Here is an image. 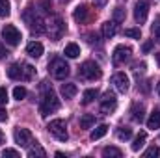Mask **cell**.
Wrapping results in <instances>:
<instances>
[{
    "mask_svg": "<svg viewBox=\"0 0 160 158\" xmlns=\"http://www.w3.org/2000/svg\"><path fill=\"white\" fill-rule=\"evenodd\" d=\"M145 140H147V134L145 132H140L136 138H134V143H132V151L134 153H138L143 145H145Z\"/></svg>",
    "mask_w": 160,
    "mask_h": 158,
    "instance_id": "obj_21",
    "label": "cell"
},
{
    "mask_svg": "<svg viewBox=\"0 0 160 158\" xmlns=\"http://www.w3.org/2000/svg\"><path fill=\"white\" fill-rule=\"evenodd\" d=\"M2 156H11V158H19L21 155H19V151H15V149H4L2 151Z\"/></svg>",
    "mask_w": 160,
    "mask_h": 158,
    "instance_id": "obj_34",
    "label": "cell"
},
{
    "mask_svg": "<svg viewBox=\"0 0 160 158\" xmlns=\"http://www.w3.org/2000/svg\"><path fill=\"white\" fill-rule=\"evenodd\" d=\"M6 119H8V112H6V110L2 108V104H0V123L6 121Z\"/></svg>",
    "mask_w": 160,
    "mask_h": 158,
    "instance_id": "obj_37",
    "label": "cell"
},
{
    "mask_svg": "<svg viewBox=\"0 0 160 158\" xmlns=\"http://www.w3.org/2000/svg\"><path fill=\"white\" fill-rule=\"evenodd\" d=\"M34 77H36V69H34L32 65L24 63V65H22V80H32Z\"/></svg>",
    "mask_w": 160,
    "mask_h": 158,
    "instance_id": "obj_26",
    "label": "cell"
},
{
    "mask_svg": "<svg viewBox=\"0 0 160 158\" xmlns=\"http://www.w3.org/2000/svg\"><path fill=\"white\" fill-rule=\"evenodd\" d=\"M47 128H48V132H50L58 141H67L69 134H67V125H65L63 119H54V121H50Z\"/></svg>",
    "mask_w": 160,
    "mask_h": 158,
    "instance_id": "obj_3",
    "label": "cell"
},
{
    "mask_svg": "<svg viewBox=\"0 0 160 158\" xmlns=\"http://www.w3.org/2000/svg\"><path fill=\"white\" fill-rule=\"evenodd\" d=\"M108 132V125H99L97 128L91 130V140H101L102 136H106Z\"/></svg>",
    "mask_w": 160,
    "mask_h": 158,
    "instance_id": "obj_23",
    "label": "cell"
},
{
    "mask_svg": "<svg viewBox=\"0 0 160 158\" xmlns=\"http://www.w3.org/2000/svg\"><path fill=\"white\" fill-rule=\"evenodd\" d=\"M13 97H15L17 101H22V99L26 97V89H24L22 86H17V87L13 89Z\"/></svg>",
    "mask_w": 160,
    "mask_h": 158,
    "instance_id": "obj_31",
    "label": "cell"
},
{
    "mask_svg": "<svg viewBox=\"0 0 160 158\" xmlns=\"http://www.w3.org/2000/svg\"><path fill=\"white\" fill-rule=\"evenodd\" d=\"M147 128H151V130L160 128V112L158 110H155V112L149 116V119H147Z\"/></svg>",
    "mask_w": 160,
    "mask_h": 158,
    "instance_id": "obj_19",
    "label": "cell"
},
{
    "mask_svg": "<svg viewBox=\"0 0 160 158\" xmlns=\"http://www.w3.org/2000/svg\"><path fill=\"white\" fill-rule=\"evenodd\" d=\"M132 136V130L128 128V126H121V128H118V138L119 140H128Z\"/></svg>",
    "mask_w": 160,
    "mask_h": 158,
    "instance_id": "obj_29",
    "label": "cell"
},
{
    "mask_svg": "<svg viewBox=\"0 0 160 158\" xmlns=\"http://www.w3.org/2000/svg\"><path fill=\"white\" fill-rule=\"evenodd\" d=\"M28 156H30V158H36V156L45 158V156H47V153H45V149H43V147L36 145V147H30V149H28Z\"/></svg>",
    "mask_w": 160,
    "mask_h": 158,
    "instance_id": "obj_27",
    "label": "cell"
},
{
    "mask_svg": "<svg viewBox=\"0 0 160 158\" xmlns=\"http://www.w3.org/2000/svg\"><path fill=\"white\" fill-rule=\"evenodd\" d=\"M125 36H127V37L140 39V37H142V32H140V28H127V30H125Z\"/></svg>",
    "mask_w": 160,
    "mask_h": 158,
    "instance_id": "obj_30",
    "label": "cell"
},
{
    "mask_svg": "<svg viewBox=\"0 0 160 158\" xmlns=\"http://www.w3.org/2000/svg\"><path fill=\"white\" fill-rule=\"evenodd\" d=\"M93 125H95V116L84 114V116L80 117V128H91Z\"/></svg>",
    "mask_w": 160,
    "mask_h": 158,
    "instance_id": "obj_24",
    "label": "cell"
},
{
    "mask_svg": "<svg viewBox=\"0 0 160 158\" xmlns=\"http://www.w3.org/2000/svg\"><path fill=\"white\" fill-rule=\"evenodd\" d=\"M97 2H99V4H104V2H106V0H97Z\"/></svg>",
    "mask_w": 160,
    "mask_h": 158,
    "instance_id": "obj_41",
    "label": "cell"
},
{
    "mask_svg": "<svg viewBox=\"0 0 160 158\" xmlns=\"http://www.w3.org/2000/svg\"><path fill=\"white\" fill-rule=\"evenodd\" d=\"M47 32H48V36H50L54 41L60 39V37L63 36V32H65V24H63L62 17L54 15V17L48 21V24H47Z\"/></svg>",
    "mask_w": 160,
    "mask_h": 158,
    "instance_id": "obj_5",
    "label": "cell"
},
{
    "mask_svg": "<svg viewBox=\"0 0 160 158\" xmlns=\"http://www.w3.org/2000/svg\"><path fill=\"white\" fill-rule=\"evenodd\" d=\"M60 110V99L56 97V93L52 89H47L43 93V99H41V104H39V112L43 117H47L48 114H54Z\"/></svg>",
    "mask_w": 160,
    "mask_h": 158,
    "instance_id": "obj_1",
    "label": "cell"
},
{
    "mask_svg": "<svg viewBox=\"0 0 160 158\" xmlns=\"http://www.w3.org/2000/svg\"><path fill=\"white\" fill-rule=\"evenodd\" d=\"M118 108V101H116V95L112 91H106L102 101H101V112L102 114H112L114 110Z\"/></svg>",
    "mask_w": 160,
    "mask_h": 158,
    "instance_id": "obj_11",
    "label": "cell"
},
{
    "mask_svg": "<svg viewBox=\"0 0 160 158\" xmlns=\"http://www.w3.org/2000/svg\"><path fill=\"white\" fill-rule=\"evenodd\" d=\"M114 21H116V22L125 21V9H123V7H116V9H114Z\"/></svg>",
    "mask_w": 160,
    "mask_h": 158,
    "instance_id": "obj_32",
    "label": "cell"
},
{
    "mask_svg": "<svg viewBox=\"0 0 160 158\" xmlns=\"http://www.w3.org/2000/svg\"><path fill=\"white\" fill-rule=\"evenodd\" d=\"M151 48H153V41H147V43H143V47H142L143 52H149Z\"/></svg>",
    "mask_w": 160,
    "mask_h": 158,
    "instance_id": "obj_36",
    "label": "cell"
},
{
    "mask_svg": "<svg viewBox=\"0 0 160 158\" xmlns=\"http://www.w3.org/2000/svg\"><path fill=\"white\" fill-rule=\"evenodd\" d=\"M116 32H118V22H116V21H108V22L102 24V36H104L106 39L114 37Z\"/></svg>",
    "mask_w": 160,
    "mask_h": 158,
    "instance_id": "obj_15",
    "label": "cell"
},
{
    "mask_svg": "<svg viewBox=\"0 0 160 158\" xmlns=\"http://www.w3.org/2000/svg\"><path fill=\"white\" fill-rule=\"evenodd\" d=\"M13 138L19 147H30V143H34V136L28 128H15Z\"/></svg>",
    "mask_w": 160,
    "mask_h": 158,
    "instance_id": "obj_8",
    "label": "cell"
},
{
    "mask_svg": "<svg viewBox=\"0 0 160 158\" xmlns=\"http://www.w3.org/2000/svg\"><path fill=\"white\" fill-rule=\"evenodd\" d=\"M11 13V6L8 0H0V17H8Z\"/></svg>",
    "mask_w": 160,
    "mask_h": 158,
    "instance_id": "obj_28",
    "label": "cell"
},
{
    "mask_svg": "<svg viewBox=\"0 0 160 158\" xmlns=\"http://www.w3.org/2000/svg\"><path fill=\"white\" fill-rule=\"evenodd\" d=\"M112 82H114L116 89L121 91V93H127V91H128V87H130L128 77H127L125 73H116V75H114V78H112Z\"/></svg>",
    "mask_w": 160,
    "mask_h": 158,
    "instance_id": "obj_12",
    "label": "cell"
},
{
    "mask_svg": "<svg viewBox=\"0 0 160 158\" xmlns=\"http://www.w3.org/2000/svg\"><path fill=\"white\" fill-rule=\"evenodd\" d=\"M8 77L11 80H22V65L21 63H11L8 69Z\"/></svg>",
    "mask_w": 160,
    "mask_h": 158,
    "instance_id": "obj_17",
    "label": "cell"
},
{
    "mask_svg": "<svg viewBox=\"0 0 160 158\" xmlns=\"http://www.w3.org/2000/svg\"><path fill=\"white\" fill-rule=\"evenodd\" d=\"M8 102V91L6 87H0V104H6Z\"/></svg>",
    "mask_w": 160,
    "mask_h": 158,
    "instance_id": "obj_35",
    "label": "cell"
},
{
    "mask_svg": "<svg viewBox=\"0 0 160 158\" xmlns=\"http://www.w3.org/2000/svg\"><path fill=\"white\" fill-rule=\"evenodd\" d=\"M48 71H50V75L56 80H65L69 77V65H67L65 60H62V58H54V60L48 63Z\"/></svg>",
    "mask_w": 160,
    "mask_h": 158,
    "instance_id": "obj_2",
    "label": "cell"
},
{
    "mask_svg": "<svg viewBox=\"0 0 160 158\" xmlns=\"http://www.w3.org/2000/svg\"><path fill=\"white\" fill-rule=\"evenodd\" d=\"M73 19L77 21V22H88L89 19H91V9L88 7V6H78L75 11H73Z\"/></svg>",
    "mask_w": 160,
    "mask_h": 158,
    "instance_id": "obj_13",
    "label": "cell"
},
{
    "mask_svg": "<svg viewBox=\"0 0 160 158\" xmlns=\"http://www.w3.org/2000/svg\"><path fill=\"white\" fill-rule=\"evenodd\" d=\"M6 56H8V50H6V47L0 43V60H4Z\"/></svg>",
    "mask_w": 160,
    "mask_h": 158,
    "instance_id": "obj_38",
    "label": "cell"
},
{
    "mask_svg": "<svg viewBox=\"0 0 160 158\" xmlns=\"http://www.w3.org/2000/svg\"><path fill=\"white\" fill-rule=\"evenodd\" d=\"M43 45H41L39 41H32V43H28V47H26V54L30 56V58H41L43 56Z\"/></svg>",
    "mask_w": 160,
    "mask_h": 158,
    "instance_id": "obj_14",
    "label": "cell"
},
{
    "mask_svg": "<svg viewBox=\"0 0 160 158\" xmlns=\"http://www.w3.org/2000/svg\"><path fill=\"white\" fill-rule=\"evenodd\" d=\"M130 56H132V50H130V47L118 45V47L114 48L112 60H114V63H116V65H123V63H127V62L130 60Z\"/></svg>",
    "mask_w": 160,
    "mask_h": 158,
    "instance_id": "obj_7",
    "label": "cell"
},
{
    "mask_svg": "<svg viewBox=\"0 0 160 158\" xmlns=\"http://www.w3.org/2000/svg\"><path fill=\"white\" fill-rule=\"evenodd\" d=\"M77 86L75 84H62V87H60V93H62V97L63 99H73L75 95H77Z\"/></svg>",
    "mask_w": 160,
    "mask_h": 158,
    "instance_id": "obj_16",
    "label": "cell"
},
{
    "mask_svg": "<svg viewBox=\"0 0 160 158\" xmlns=\"http://www.w3.org/2000/svg\"><path fill=\"white\" fill-rule=\"evenodd\" d=\"M143 112H145L143 104H134L132 110H130V117H132V121L142 123V121H143Z\"/></svg>",
    "mask_w": 160,
    "mask_h": 158,
    "instance_id": "obj_18",
    "label": "cell"
},
{
    "mask_svg": "<svg viewBox=\"0 0 160 158\" xmlns=\"http://www.w3.org/2000/svg\"><path fill=\"white\" fill-rule=\"evenodd\" d=\"M153 32H155V37H157V41L160 43V26H157V28H153Z\"/></svg>",
    "mask_w": 160,
    "mask_h": 158,
    "instance_id": "obj_39",
    "label": "cell"
},
{
    "mask_svg": "<svg viewBox=\"0 0 160 158\" xmlns=\"http://www.w3.org/2000/svg\"><path fill=\"white\" fill-rule=\"evenodd\" d=\"M97 95H99L97 89H86V91H84V97H82V102H84V104H89V102H93V101L97 99Z\"/></svg>",
    "mask_w": 160,
    "mask_h": 158,
    "instance_id": "obj_25",
    "label": "cell"
},
{
    "mask_svg": "<svg viewBox=\"0 0 160 158\" xmlns=\"http://www.w3.org/2000/svg\"><path fill=\"white\" fill-rule=\"evenodd\" d=\"M102 156L104 158H121L123 153H121V149H118V147H104L102 149Z\"/></svg>",
    "mask_w": 160,
    "mask_h": 158,
    "instance_id": "obj_22",
    "label": "cell"
},
{
    "mask_svg": "<svg viewBox=\"0 0 160 158\" xmlns=\"http://www.w3.org/2000/svg\"><path fill=\"white\" fill-rule=\"evenodd\" d=\"M4 141H6V138H4V134H2V130H0V145H2Z\"/></svg>",
    "mask_w": 160,
    "mask_h": 158,
    "instance_id": "obj_40",
    "label": "cell"
},
{
    "mask_svg": "<svg viewBox=\"0 0 160 158\" xmlns=\"http://www.w3.org/2000/svg\"><path fill=\"white\" fill-rule=\"evenodd\" d=\"M147 15H149V2L147 0H138L136 6H134V19L136 22H145L147 21Z\"/></svg>",
    "mask_w": 160,
    "mask_h": 158,
    "instance_id": "obj_10",
    "label": "cell"
},
{
    "mask_svg": "<svg viewBox=\"0 0 160 158\" xmlns=\"http://www.w3.org/2000/svg\"><path fill=\"white\" fill-rule=\"evenodd\" d=\"M2 37L6 39L8 45H11V47H17L21 39H22V36H21V32L13 26V24H6L4 26V30H2Z\"/></svg>",
    "mask_w": 160,
    "mask_h": 158,
    "instance_id": "obj_6",
    "label": "cell"
},
{
    "mask_svg": "<svg viewBox=\"0 0 160 158\" xmlns=\"http://www.w3.org/2000/svg\"><path fill=\"white\" fill-rule=\"evenodd\" d=\"M78 75L86 80H97V78H101L102 71H101V67L95 62H84L78 69Z\"/></svg>",
    "mask_w": 160,
    "mask_h": 158,
    "instance_id": "obj_4",
    "label": "cell"
},
{
    "mask_svg": "<svg viewBox=\"0 0 160 158\" xmlns=\"http://www.w3.org/2000/svg\"><path fill=\"white\" fill-rule=\"evenodd\" d=\"M158 95H160V84H158Z\"/></svg>",
    "mask_w": 160,
    "mask_h": 158,
    "instance_id": "obj_42",
    "label": "cell"
},
{
    "mask_svg": "<svg viewBox=\"0 0 160 158\" xmlns=\"http://www.w3.org/2000/svg\"><path fill=\"white\" fill-rule=\"evenodd\" d=\"M143 156H145V158H151V156H160V147H155V145H153V147H149V149H147V151L143 153Z\"/></svg>",
    "mask_w": 160,
    "mask_h": 158,
    "instance_id": "obj_33",
    "label": "cell"
},
{
    "mask_svg": "<svg viewBox=\"0 0 160 158\" xmlns=\"http://www.w3.org/2000/svg\"><path fill=\"white\" fill-rule=\"evenodd\" d=\"M63 54H65L67 58H78L80 56V47L77 45V43H69V45L65 47Z\"/></svg>",
    "mask_w": 160,
    "mask_h": 158,
    "instance_id": "obj_20",
    "label": "cell"
},
{
    "mask_svg": "<svg viewBox=\"0 0 160 158\" xmlns=\"http://www.w3.org/2000/svg\"><path fill=\"white\" fill-rule=\"evenodd\" d=\"M24 19H26V22H28V26H30V30L34 32V34H45L47 32V26H45V21L41 19L39 15H34V17H30V13L26 11L24 13Z\"/></svg>",
    "mask_w": 160,
    "mask_h": 158,
    "instance_id": "obj_9",
    "label": "cell"
}]
</instances>
